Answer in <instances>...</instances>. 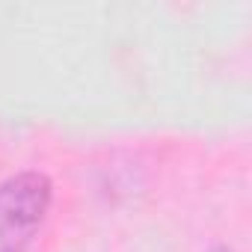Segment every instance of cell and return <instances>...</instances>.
<instances>
[{
  "label": "cell",
  "instance_id": "1",
  "mask_svg": "<svg viewBox=\"0 0 252 252\" xmlns=\"http://www.w3.org/2000/svg\"><path fill=\"white\" fill-rule=\"evenodd\" d=\"M54 202V184L39 169L0 181V252H30Z\"/></svg>",
  "mask_w": 252,
  "mask_h": 252
},
{
  "label": "cell",
  "instance_id": "2",
  "mask_svg": "<svg viewBox=\"0 0 252 252\" xmlns=\"http://www.w3.org/2000/svg\"><path fill=\"white\" fill-rule=\"evenodd\" d=\"M208 252H234V249H231V246H225V243H217V246H211Z\"/></svg>",
  "mask_w": 252,
  "mask_h": 252
}]
</instances>
